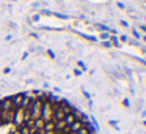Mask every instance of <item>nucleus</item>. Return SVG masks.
<instances>
[{
	"mask_svg": "<svg viewBox=\"0 0 146 134\" xmlns=\"http://www.w3.org/2000/svg\"><path fill=\"white\" fill-rule=\"evenodd\" d=\"M0 134H94L88 118L64 99L44 93L0 98Z\"/></svg>",
	"mask_w": 146,
	"mask_h": 134,
	"instance_id": "f257e3e1",
	"label": "nucleus"
}]
</instances>
